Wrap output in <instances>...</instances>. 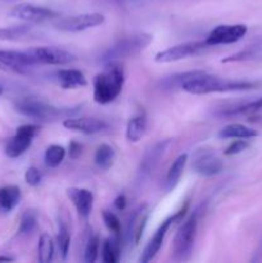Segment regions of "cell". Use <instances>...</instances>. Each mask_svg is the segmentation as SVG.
Segmentation results:
<instances>
[{"instance_id":"484cf974","label":"cell","mask_w":262,"mask_h":263,"mask_svg":"<svg viewBox=\"0 0 262 263\" xmlns=\"http://www.w3.org/2000/svg\"><path fill=\"white\" fill-rule=\"evenodd\" d=\"M39 215L35 210H27L21 216L20 228H18V235L27 236L32 234L38 228Z\"/></svg>"},{"instance_id":"836d02e7","label":"cell","mask_w":262,"mask_h":263,"mask_svg":"<svg viewBox=\"0 0 262 263\" xmlns=\"http://www.w3.org/2000/svg\"><path fill=\"white\" fill-rule=\"evenodd\" d=\"M41 179H43V176H41V172L39 171V168H36V167H28L27 170H26L25 172V181L27 182V185H30V186L32 187H36L40 185L41 182Z\"/></svg>"},{"instance_id":"4dcf8cb0","label":"cell","mask_w":262,"mask_h":263,"mask_svg":"<svg viewBox=\"0 0 262 263\" xmlns=\"http://www.w3.org/2000/svg\"><path fill=\"white\" fill-rule=\"evenodd\" d=\"M57 243H58L59 253H61L62 258L66 259L69 253V247H71V235H69L68 228H67L64 222L59 223L58 235H57Z\"/></svg>"},{"instance_id":"603a6c76","label":"cell","mask_w":262,"mask_h":263,"mask_svg":"<svg viewBox=\"0 0 262 263\" xmlns=\"http://www.w3.org/2000/svg\"><path fill=\"white\" fill-rule=\"evenodd\" d=\"M116 154L112 146L108 145V144H100L98 146L97 152H95L94 162L98 168L103 170V171H107V170H109L113 166Z\"/></svg>"},{"instance_id":"8d00e7d4","label":"cell","mask_w":262,"mask_h":263,"mask_svg":"<svg viewBox=\"0 0 262 263\" xmlns=\"http://www.w3.org/2000/svg\"><path fill=\"white\" fill-rule=\"evenodd\" d=\"M126 204H127V199H126V197L123 194L118 195V197L115 199V202H113V205H115L116 210L118 211L125 210Z\"/></svg>"},{"instance_id":"2e32d148","label":"cell","mask_w":262,"mask_h":263,"mask_svg":"<svg viewBox=\"0 0 262 263\" xmlns=\"http://www.w3.org/2000/svg\"><path fill=\"white\" fill-rule=\"evenodd\" d=\"M63 126L67 130L77 131L85 135L99 134L108 127L105 121L94 117H67L64 118Z\"/></svg>"},{"instance_id":"f1b7e54d","label":"cell","mask_w":262,"mask_h":263,"mask_svg":"<svg viewBox=\"0 0 262 263\" xmlns=\"http://www.w3.org/2000/svg\"><path fill=\"white\" fill-rule=\"evenodd\" d=\"M66 157V149L58 144H53V145L48 146L44 154V161L49 168H57L62 162L64 161Z\"/></svg>"},{"instance_id":"d590c367","label":"cell","mask_w":262,"mask_h":263,"mask_svg":"<svg viewBox=\"0 0 262 263\" xmlns=\"http://www.w3.org/2000/svg\"><path fill=\"white\" fill-rule=\"evenodd\" d=\"M81 152H82L81 144L77 143V141H71V144H69V148H68L69 157H71L72 159L79 158V157L81 156Z\"/></svg>"},{"instance_id":"4fadbf2b","label":"cell","mask_w":262,"mask_h":263,"mask_svg":"<svg viewBox=\"0 0 262 263\" xmlns=\"http://www.w3.org/2000/svg\"><path fill=\"white\" fill-rule=\"evenodd\" d=\"M170 145H171V139H164V140L154 143L153 145H151L144 152L140 161V167H139V177L140 179H146L153 174V171L157 168L159 162L162 161Z\"/></svg>"},{"instance_id":"4316f807","label":"cell","mask_w":262,"mask_h":263,"mask_svg":"<svg viewBox=\"0 0 262 263\" xmlns=\"http://www.w3.org/2000/svg\"><path fill=\"white\" fill-rule=\"evenodd\" d=\"M32 31L30 25H20L10 26V27H0V40L3 41H13L21 40V39L28 36Z\"/></svg>"},{"instance_id":"f546056e","label":"cell","mask_w":262,"mask_h":263,"mask_svg":"<svg viewBox=\"0 0 262 263\" xmlns=\"http://www.w3.org/2000/svg\"><path fill=\"white\" fill-rule=\"evenodd\" d=\"M198 71H188V72H181V73L172 74L170 77H164L161 81V86L163 90H175V89H181V86L184 85V82H186L188 80L192 79Z\"/></svg>"},{"instance_id":"d4e9b609","label":"cell","mask_w":262,"mask_h":263,"mask_svg":"<svg viewBox=\"0 0 262 263\" xmlns=\"http://www.w3.org/2000/svg\"><path fill=\"white\" fill-rule=\"evenodd\" d=\"M120 238L113 236L112 239H107L102 247V259L104 263H117L120 261L121 246Z\"/></svg>"},{"instance_id":"e575fe53","label":"cell","mask_w":262,"mask_h":263,"mask_svg":"<svg viewBox=\"0 0 262 263\" xmlns=\"http://www.w3.org/2000/svg\"><path fill=\"white\" fill-rule=\"evenodd\" d=\"M248 145H249L248 141L244 140V139L235 140L225 149L223 154H225V156H235V154H239V153H241L243 151H246V149L248 148Z\"/></svg>"},{"instance_id":"5b68a950","label":"cell","mask_w":262,"mask_h":263,"mask_svg":"<svg viewBox=\"0 0 262 263\" xmlns=\"http://www.w3.org/2000/svg\"><path fill=\"white\" fill-rule=\"evenodd\" d=\"M198 229V211H195L182 225L177 229L172 241V258L176 262L189 261L194 248L195 236Z\"/></svg>"},{"instance_id":"5bb4252c","label":"cell","mask_w":262,"mask_h":263,"mask_svg":"<svg viewBox=\"0 0 262 263\" xmlns=\"http://www.w3.org/2000/svg\"><path fill=\"white\" fill-rule=\"evenodd\" d=\"M192 168L200 176L211 177L222 171L223 162L213 152L202 149L194 154Z\"/></svg>"},{"instance_id":"1f68e13d","label":"cell","mask_w":262,"mask_h":263,"mask_svg":"<svg viewBox=\"0 0 262 263\" xmlns=\"http://www.w3.org/2000/svg\"><path fill=\"white\" fill-rule=\"evenodd\" d=\"M102 217H103V222L104 225L107 226L108 230L113 234V236H118L121 238V221L120 218L117 217V215L110 211H103L102 213Z\"/></svg>"},{"instance_id":"277c9868","label":"cell","mask_w":262,"mask_h":263,"mask_svg":"<svg viewBox=\"0 0 262 263\" xmlns=\"http://www.w3.org/2000/svg\"><path fill=\"white\" fill-rule=\"evenodd\" d=\"M152 40H153L152 35L146 32H135L125 36L113 44L109 49H107V51L103 54L102 62L103 63L120 62L122 59L139 55L141 51H144L151 45Z\"/></svg>"},{"instance_id":"ac0fdd59","label":"cell","mask_w":262,"mask_h":263,"mask_svg":"<svg viewBox=\"0 0 262 263\" xmlns=\"http://www.w3.org/2000/svg\"><path fill=\"white\" fill-rule=\"evenodd\" d=\"M55 80L59 86L64 90L81 89L87 85V80L85 74L79 69L68 68L59 69L55 72Z\"/></svg>"},{"instance_id":"8992f818","label":"cell","mask_w":262,"mask_h":263,"mask_svg":"<svg viewBox=\"0 0 262 263\" xmlns=\"http://www.w3.org/2000/svg\"><path fill=\"white\" fill-rule=\"evenodd\" d=\"M210 48L211 46L205 43V40L182 43L157 53L154 57V62H157V63H174V62L182 61V59L190 58V57L199 55V54L207 51Z\"/></svg>"},{"instance_id":"3957f363","label":"cell","mask_w":262,"mask_h":263,"mask_svg":"<svg viewBox=\"0 0 262 263\" xmlns=\"http://www.w3.org/2000/svg\"><path fill=\"white\" fill-rule=\"evenodd\" d=\"M14 108L20 115L40 122H53L77 112V108H58L38 97L20 98L14 102Z\"/></svg>"},{"instance_id":"9a60e30c","label":"cell","mask_w":262,"mask_h":263,"mask_svg":"<svg viewBox=\"0 0 262 263\" xmlns=\"http://www.w3.org/2000/svg\"><path fill=\"white\" fill-rule=\"evenodd\" d=\"M149 216H151V210H149L148 204H141L134 212L127 228V240L131 246H139L141 238H143L144 231H145Z\"/></svg>"},{"instance_id":"30bf717a","label":"cell","mask_w":262,"mask_h":263,"mask_svg":"<svg viewBox=\"0 0 262 263\" xmlns=\"http://www.w3.org/2000/svg\"><path fill=\"white\" fill-rule=\"evenodd\" d=\"M186 211H188V207L185 205L182 210H180L179 212L175 213L174 216H170L169 218H166V220H164L163 222L159 225V228L157 229V231L154 233L153 238L149 240V243L146 244V247L144 248L143 253H141V257H140L141 263H149L151 261H153L154 257L158 254V252L161 251L162 246H163L164 238H166L169 229L171 228L172 223L177 222V221L181 220V218L185 216V213H186Z\"/></svg>"},{"instance_id":"ba28073f","label":"cell","mask_w":262,"mask_h":263,"mask_svg":"<svg viewBox=\"0 0 262 263\" xmlns=\"http://www.w3.org/2000/svg\"><path fill=\"white\" fill-rule=\"evenodd\" d=\"M39 131H40V127L33 123H26V125L20 126L15 130L14 135L8 140L7 145H5V156L8 158L14 159L25 154L28 148L32 145L33 139L38 135Z\"/></svg>"},{"instance_id":"8fae6325","label":"cell","mask_w":262,"mask_h":263,"mask_svg":"<svg viewBox=\"0 0 262 263\" xmlns=\"http://www.w3.org/2000/svg\"><path fill=\"white\" fill-rule=\"evenodd\" d=\"M9 15L27 23H41L59 17L58 13L54 12L50 8L28 4V3H21V4L14 5L9 10Z\"/></svg>"},{"instance_id":"f35d334b","label":"cell","mask_w":262,"mask_h":263,"mask_svg":"<svg viewBox=\"0 0 262 263\" xmlns=\"http://www.w3.org/2000/svg\"><path fill=\"white\" fill-rule=\"evenodd\" d=\"M4 2H8V3H13V2H20V0H4Z\"/></svg>"},{"instance_id":"7402d4cb","label":"cell","mask_w":262,"mask_h":263,"mask_svg":"<svg viewBox=\"0 0 262 263\" xmlns=\"http://www.w3.org/2000/svg\"><path fill=\"white\" fill-rule=\"evenodd\" d=\"M258 135L256 130L249 128L241 123H231L221 128L218 136L222 139H251Z\"/></svg>"},{"instance_id":"52a82bcc","label":"cell","mask_w":262,"mask_h":263,"mask_svg":"<svg viewBox=\"0 0 262 263\" xmlns=\"http://www.w3.org/2000/svg\"><path fill=\"white\" fill-rule=\"evenodd\" d=\"M28 55L38 64L46 66H66L77 61V57L66 49L57 48V46H35L28 49Z\"/></svg>"},{"instance_id":"6da1fadb","label":"cell","mask_w":262,"mask_h":263,"mask_svg":"<svg viewBox=\"0 0 262 263\" xmlns=\"http://www.w3.org/2000/svg\"><path fill=\"white\" fill-rule=\"evenodd\" d=\"M125 85V71L118 62H108L104 69L94 77L92 98L98 104H109L121 94Z\"/></svg>"},{"instance_id":"7c38bea8","label":"cell","mask_w":262,"mask_h":263,"mask_svg":"<svg viewBox=\"0 0 262 263\" xmlns=\"http://www.w3.org/2000/svg\"><path fill=\"white\" fill-rule=\"evenodd\" d=\"M247 28L246 25H220L216 26L208 36L205 37V43L213 48L217 45H226V44H234L246 36Z\"/></svg>"},{"instance_id":"d6986e66","label":"cell","mask_w":262,"mask_h":263,"mask_svg":"<svg viewBox=\"0 0 262 263\" xmlns=\"http://www.w3.org/2000/svg\"><path fill=\"white\" fill-rule=\"evenodd\" d=\"M21 189L15 185H5L0 187V213L8 215L15 210L21 202Z\"/></svg>"},{"instance_id":"7a4b0ae2","label":"cell","mask_w":262,"mask_h":263,"mask_svg":"<svg viewBox=\"0 0 262 263\" xmlns=\"http://www.w3.org/2000/svg\"><path fill=\"white\" fill-rule=\"evenodd\" d=\"M256 86V84L247 81H234V80L221 79L215 74L207 73L204 71H198L192 79L184 82L181 89L193 95H205L212 92L243 91Z\"/></svg>"},{"instance_id":"74e56055","label":"cell","mask_w":262,"mask_h":263,"mask_svg":"<svg viewBox=\"0 0 262 263\" xmlns=\"http://www.w3.org/2000/svg\"><path fill=\"white\" fill-rule=\"evenodd\" d=\"M10 261H13V258H10V257L0 256V262H10Z\"/></svg>"},{"instance_id":"ab89813d","label":"cell","mask_w":262,"mask_h":263,"mask_svg":"<svg viewBox=\"0 0 262 263\" xmlns=\"http://www.w3.org/2000/svg\"><path fill=\"white\" fill-rule=\"evenodd\" d=\"M3 91H4V89H3V86H2V85H0V95L3 94Z\"/></svg>"},{"instance_id":"d6a6232c","label":"cell","mask_w":262,"mask_h":263,"mask_svg":"<svg viewBox=\"0 0 262 263\" xmlns=\"http://www.w3.org/2000/svg\"><path fill=\"white\" fill-rule=\"evenodd\" d=\"M99 256V238L97 235L91 236L85 246L84 261L86 263H94Z\"/></svg>"},{"instance_id":"83f0119b","label":"cell","mask_w":262,"mask_h":263,"mask_svg":"<svg viewBox=\"0 0 262 263\" xmlns=\"http://www.w3.org/2000/svg\"><path fill=\"white\" fill-rule=\"evenodd\" d=\"M54 258V244L48 234H41L38 244V259L41 263H49Z\"/></svg>"},{"instance_id":"cb8c5ba5","label":"cell","mask_w":262,"mask_h":263,"mask_svg":"<svg viewBox=\"0 0 262 263\" xmlns=\"http://www.w3.org/2000/svg\"><path fill=\"white\" fill-rule=\"evenodd\" d=\"M262 110V98L256 100H252V102L243 103V104L238 105V107L230 108V109H226L225 112H222V116L225 117H238V116H251L254 113Z\"/></svg>"},{"instance_id":"ffe728a7","label":"cell","mask_w":262,"mask_h":263,"mask_svg":"<svg viewBox=\"0 0 262 263\" xmlns=\"http://www.w3.org/2000/svg\"><path fill=\"white\" fill-rule=\"evenodd\" d=\"M188 162V154H180L172 164L170 166L169 171H167L166 179H164V189L166 192H172L175 187L177 186V184L180 182V179L182 176V172H184L185 166H186Z\"/></svg>"},{"instance_id":"9c48e42d","label":"cell","mask_w":262,"mask_h":263,"mask_svg":"<svg viewBox=\"0 0 262 263\" xmlns=\"http://www.w3.org/2000/svg\"><path fill=\"white\" fill-rule=\"evenodd\" d=\"M105 17L100 13H84V14L68 15V17L59 18L54 22L57 30L63 32H82L89 28L103 25Z\"/></svg>"},{"instance_id":"44dd1931","label":"cell","mask_w":262,"mask_h":263,"mask_svg":"<svg viewBox=\"0 0 262 263\" xmlns=\"http://www.w3.org/2000/svg\"><path fill=\"white\" fill-rule=\"evenodd\" d=\"M146 128H148V118H146L144 113H139V115L130 118V121L127 122V126H126V139L130 143H138L145 135Z\"/></svg>"},{"instance_id":"e0dca14e","label":"cell","mask_w":262,"mask_h":263,"mask_svg":"<svg viewBox=\"0 0 262 263\" xmlns=\"http://www.w3.org/2000/svg\"><path fill=\"white\" fill-rule=\"evenodd\" d=\"M66 193L80 217L84 220L89 218V216L91 215L92 205H94V194L91 190L84 189V187H68Z\"/></svg>"}]
</instances>
